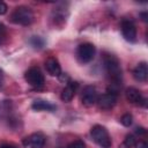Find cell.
Here are the masks:
<instances>
[{
    "mask_svg": "<svg viewBox=\"0 0 148 148\" xmlns=\"http://www.w3.org/2000/svg\"><path fill=\"white\" fill-rule=\"evenodd\" d=\"M103 61H104L105 71L110 77V83L121 86L123 71H121V66L118 58L114 57L113 54H105Z\"/></svg>",
    "mask_w": 148,
    "mask_h": 148,
    "instance_id": "6da1fadb",
    "label": "cell"
},
{
    "mask_svg": "<svg viewBox=\"0 0 148 148\" xmlns=\"http://www.w3.org/2000/svg\"><path fill=\"white\" fill-rule=\"evenodd\" d=\"M90 134H91L92 140L101 148H111L112 141H111V138L109 135V132L106 131L105 127H103L101 125H95V126L91 127Z\"/></svg>",
    "mask_w": 148,
    "mask_h": 148,
    "instance_id": "7a4b0ae2",
    "label": "cell"
},
{
    "mask_svg": "<svg viewBox=\"0 0 148 148\" xmlns=\"http://www.w3.org/2000/svg\"><path fill=\"white\" fill-rule=\"evenodd\" d=\"M12 21L16 24L21 25H29L34 21V13L27 6H18L14 9L10 16Z\"/></svg>",
    "mask_w": 148,
    "mask_h": 148,
    "instance_id": "3957f363",
    "label": "cell"
},
{
    "mask_svg": "<svg viewBox=\"0 0 148 148\" xmlns=\"http://www.w3.org/2000/svg\"><path fill=\"white\" fill-rule=\"evenodd\" d=\"M24 77H25V81L34 88H40L44 86V82H45V79H44V75L43 73L40 72V69L38 67H31L29 68L25 74H24Z\"/></svg>",
    "mask_w": 148,
    "mask_h": 148,
    "instance_id": "277c9868",
    "label": "cell"
},
{
    "mask_svg": "<svg viewBox=\"0 0 148 148\" xmlns=\"http://www.w3.org/2000/svg\"><path fill=\"white\" fill-rule=\"evenodd\" d=\"M95 46L91 43H83L77 47V57L81 62H89L94 59Z\"/></svg>",
    "mask_w": 148,
    "mask_h": 148,
    "instance_id": "5b68a950",
    "label": "cell"
},
{
    "mask_svg": "<svg viewBox=\"0 0 148 148\" xmlns=\"http://www.w3.org/2000/svg\"><path fill=\"white\" fill-rule=\"evenodd\" d=\"M97 91H96V88L94 86H87L84 87L83 91H82V96H81V101H82V104L84 106H92L96 102H97Z\"/></svg>",
    "mask_w": 148,
    "mask_h": 148,
    "instance_id": "8992f818",
    "label": "cell"
},
{
    "mask_svg": "<svg viewBox=\"0 0 148 148\" xmlns=\"http://www.w3.org/2000/svg\"><path fill=\"white\" fill-rule=\"evenodd\" d=\"M117 99H118V95L112 94V92H105V94L101 95L97 98V102L96 103H98L99 109L109 110V109H112L116 105Z\"/></svg>",
    "mask_w": 148,
    "mask_h": 148,
    "instance_id": "52a82bcc",
    "label": "cell"
},
{
    "mask_svg": "<svg viewBox=\"0 0 148 148\" xmlns=\"http://www.w3.org/2000/svg\"><path fill=\"white\" fill-rule=\"evenodd\" d=\"M121 32L126 40L134 43L136 40V28L132 21L125 20L121 22Z\"/></svg>",
    "mask_w": 148,
    "mask_h": 148,
    "instance_id": "ba28073f",
    "label": "cell"
},
{
    "mask_svg": "<svg viewBox=\"0 0 148 148\" xmlns=\"http://www.w3.org/2000/svg\"><path fill=\"white\" fill-rule=\"evenodd\" d=\"M24 146L28 148H44L45 136L42 133H32L23 141Z\"/></svg>",
    "mask_w": 148,
    "mask_h": 148,
    "instance_id": "9c48e42d",
    "label": "cell"
},
{
    "mask_svg": "<svg viewBox=\"0 0 148 148\" xmlns=\"http://www.w3.org/2000/svg\"><path fill=\"white\" fill-rule=\"evenodd\" d=\"M125 96H126V99L132 103V104H136V105H143L146 106V99L143 98V96L141 95V92L133 88V87H130L126 89L125 91Z\"/></svg>",
    "mask_w": 148,
    "mask_h": 148,
    "instance_id": "30bf717a",
    "label": "cell"
},
{
    "mask_svg": "<svg viewBox=\"0 0 148 148\" xmlns=\"http://www.w3.org/2000/svg\"><path fill=\"white\" fill-rule=\"evenodd\" d=\"M45 68L47 73L52 76H60L61 75V67L59 61L56 58H49L45 61Z\"/></svg>",
    "mask_w": 148,
    "mask_h": 148,
    "instance_id": "8fae6325",
    "label": "cell"
},
{
    "mask_svg": "<svg viewBox=\"0 0 148 148\" xmlns=\"http://www.w3.org/2000/svg\"><path fill=\"white\" fill-rule=\"evenodd\" d=\"M133 76L139 82H145L148 77V67L146 62H140L133 71Z\"/></svg>",
    "mask_w": 148,
    "mask_h": 148,
    "instance_id": "7c38bea8",
    "label": "cell"
},
{
    "mask_svg": "<svg viewBox=\"0 0 148 148\" xmlns=\"http://www.w3.org/2000/svg\"><path fill=\"white\" fill-rule=\"evenodd\" d=\"M77 89V82H68L67 86L62 89L61 92V99L64 102H69L75 95V91Z\"/></svg>",
    "mask_w": 148,
    "mask_h": 148,
    "instance_id": "4fadbf2b",
    "label": "cell"
},
{
    "mask_svg": "<svg viewBox=\"0 0 148 148\" xmlns=\"http://www.w3.org/2000/svg\"><path fill=\"white\" fill-rule=\"evenodd\" d=\"M31 108L36 111H53L56 110V105L51 104L50 102L43 101V99H36L34 101Z\"/></svg>",
    "mask_w": 148,
    "mask_h": 148,
    "instance_id": "5bb4252c",
    "label": "cell"
},
{
    "mask_svg": "<svg viewBox=\"0 0 148 148\" xmlns=\"http://www.w3.org/2000/svg\"><path fill=\"white\" fill-rule=\"evenodd\" d=\"M135 143H136L135 142V138L132 134H128V135H126V138L124 139V141L119 146V148H132V147L135 146Z\"/></svg>",
    "mask_w": 148,
    "mask_h": 148,
    "instance_id": "9a60e30c",
    "label": "cell"
},
{
    "mask_svg": "<svg viewBox=\"0 0 148 148\" xmlns=\"http://www.w3.org/2000/svg\"><path fill=\"white\" fill-rule=\"evenodd\" d=\"M120 123H121L124 126H126V127L131 126L132 123H133V117H132V114H130V113L123 114V117L120 118Z\"/></svg>",
    "mask_w": 148,
    "mask_h": 148,
    "instance_id": "2e32d148",
    "label": "cell"
},
{
    "mask_svg": "<svg viewBox=\"0 0 148 148\" xmlns=\"http://www.w3.org/2000/svg\"><path fill=\"white\" fill-rule=\"evenodd\" d=\"M30 43L32 44V46H34V47H42V46H43V44H44L43 39H40V38H39V37H37V36H34V37L31 38Z\"/></svg>",
    "mask_w": 148,
    "mask_h": 148,
    "instance_id": "e0dca14e",
    "label": "cell"
},
{
    "mask_svg": "<svg viewBox=\"0 0 148 148\" xmlns=\"http://www.w3.org/2000/svg\"><path fill=\"white\" fill-rule=\"evenodd\" d=\"M67 148H86V145H84L83 141H81V140H76V141L72 142Z\"/></svg>",
    "mask_w": 148,
    "mask_h": 148,
    "instance_id": "ac0fdd59",
    "label": "cell"
},
{
    "mask_svg": "<svg viewBox=\"0 0 148 148\" xmlns=\"http://www.w3.org/2000/svg\"><path fill=\"white\" fill-rule=\"evenodd\" d=\"M6 28H5V25L2 24V23H0V44H2L3 42H5V39H6Z\"/></svg>",
    "mask_w": 148,
    "mask_h": 148,
    "instance_id": "d6986e66",
    "label": "cell"
},
{
    "mask_svg": "<svg viewBox=\"0 0 148 148\" xmlns=\"http://www.w3.org/2000/svg\"><path fill=\"white\" fill-rule=\"evenodd\" d=\"M7 9H8L7 5H6L5 2L0 1V15H3V14H6V13H7Z\"/></svg>",
    "mask_w": 148,
    "mask_h": 148,
    "instance_id": "ffe728a7",
    "label": "cell"
},
{
    "mask_svg": "<svg viewBox=\"0 0 148 148\" xmlns=\"http://www.w3.org/2000/svg\"><path fill=\"white\" fill-rule=\"evenodd\" d=\"M134 147L135 148H148V145H147L146 141H139L138 143H135Z\"/></svg>",
    "mask_w": 148,
    "mask_h": 148,
    "instance_id": "44dd1931",
    "label": "cell"
},
{
    "mask_svg": "<svg viewBox=\"0 0 148 148\" xmlns=\"http://www.w3.org/2000/svg\"><path fill=\"white\" fill-rule=\"evenodd\" d=\"M0 148H17L15 145H12V143H3L0 146Z\"/></svg>",
    "mask_w": 148,
    "mask_h": 148,
    "instance_id": "7402d4cb",
    "label": "cell"
},
{
    "mask_svg": "<svg viewBox=\"0 0 148 148\" xmlns=\"http://www.w3.org/2000/svg\"><path fill=\"white\" fill-rule=\"evenodd\" d=\"M135 132H136L138 134H145V133H146V130H145L143 127H138Z\"/></svg>",
    "mask_w": 148,
    "mask_h": 148,
    "instance_id": "603a6c76",
    "label": "cell"
},
{
    "mask_svg": "<svg viewBox=\"0 0 148 148\" xmlns=\"http://www.w3.org/2000/svg\"><path fill=\"white\" fill-rule=\"evenodd\" d=\"M2 82H3V72L2 69H0V87L2 86Z\"/></svg>",
    "mask_w": 148,
    "mask_h": 148,
    "instance_id": "cb8c5ba5",
    "label": "cell"
},
{
    "mask_svg": "<svg viewBox=\"0 0 148 148\" xmlns=\"http://www.w3.org/2000/svg\"><path fill=\"white\" fill-rule=\"evenodd\" d=\"M141 16H142V20L146 22L147 21V13H141Z\"/></svg>",
    "mask_w": 148,
    "mask_h": 148,
    "instance_id": "d4e9b609",
    "label": "cell"
}]
</instances>
